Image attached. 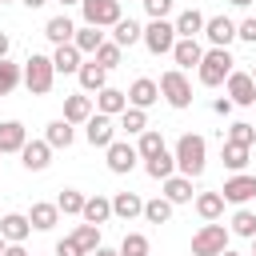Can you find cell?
Segmentation results:
<instances>
[{
    "instance_id": "1",
    "label": "cell",
    "mask_w": 256,
    "mask_h": 256,
    "mask_svg": "<svg viewBox=\"0 0 256 256\" xmlns=\"http://www.w3.org/2000/svg\"><path fill=\"white\" fill-rule=\"evenodd\" d=\"M176 168H180V176H200L204 172V160H208V144H204V136H196V132H184L180 140H176Z\"/></svg>"
},
{
    "instance_id": "2",
    "label": "cell",
    "mask_w": 256,
    "mask_h": 256,
    "mask_svg": "<svg viewBox=\"0 0 256 256\" xmlns=\"http://www.w3.org/2000/svg\"><path fill=\"white\" fill-rule=\"evenodd\" d=\"M232 52L228 48H208L204 56H200V64H196V72H200V84L204 88H216V84H224L228 80V72H232Z\"/></svg>"
},
{
    "instance_id": "3",
    "label": "cell",
    "mask_w": 256,
    "mask_h": 256,
    "mask_svg": "<svg viewBox=\"0 0 256 256\" xmlns=\"http://www.w3.org/2000/svg\"><path fill=\"white\" fill-rule=\"evenodd\" d=\"M52 80H56L52 56L32 52V56H28V64H24V84H28V92H32V96H44V92H52Z\"/></svg>"
},
{
    "instance_id": "4",
    "label": "cell",
    "mask_w": 256,
    "mask_h": 256,
    "mask_svg": "<svg viewBox=\"0 0 256 256\" xmlns=\"http://www.w3.org/2000/svg\"><path fill=\"white\" fill-rule=\"evenodd\" d=\"M228 248V228L224 224H204L196 236H192V256H220Z\"/></svg>"
},
{
    "instance_id": "5",
    "label": "cell",
    "mask_w": 256,
    "mask_h": 256,
    "mask_svg": "<svg viewBox=\"0 0 256 256\" xmlns=\"http://www.w3.org/2000/svg\"><path fill=\"white\" fill-rule=\"evenodd\" d=\"M160 96H164L172 108H188V104H192V84H188V76H184L180 68L164 72V76H160Z\"/></svg>"
},
{
    "instance_id": "6",
    "label": "cell",
    "mask_w": 256,
    "mask_h": 256,
    "mask_svg": "<svg viewBox=\"0 0 256 256\" xmlns=\"http://www.w3.org/2000/svg\"><path fill=\"white\" fill-rule=\"evenodd\" d=\"M80 12H84V24H92V28H112L124 16L120 0H80Z\"/></svg>"
},
{
    "instance_id": "7",
    "label": "cell",
    "mask_w": 256,
    "mask_h": 256,
    "mask_svg": "<svg viewBox=\"0 0 256 256\" xmlns=\"http://www.w3.org/2000/svg\"><path fill=\"white\" fill-rule=\"evenodd\" d=\"M144 48L152 52V56H164V52H172V44L180 40L176 36V28H172V20H152L148 28H144Z\"/></svg>"
},
{
    "instance_id": "8",
    "label": "cell",
    "mask_w": 256,
    "mask_h": 256,
    "mask_svg": "<svg viewBox=\"0 0 256 256\" xmlns=\"http://www.w3.org/2000/svg\"><path fill=\"white\" fill-rule=\"evenodd\" d=\"M84 124H88V128H84V136H88V144H92V148H108V144L116 140V124H112V116L96 112V116H88Z\"/></svg>"
},
{
    "instance_id": "9",
    "label": "cell",
    "mask_w": 256,
    "mask_h": 256,
    "mask_svg": "<svg viewBox=\"0 0 256 256\" xmlns=\"http://www.w3.org/2000/svg\"><path fill=\"white\" fill-rule=\"evenodd\" d=\"M104 152H108V168H112L116 176L132 172V168H136V160H140V152H136V148H132L128 140H112V144H108Z\"/></svg>"
},
{
    "instance_id": "10",
    "label": "cell",
    "mask_w": 256,
    "mask_h": 256,
    "mask_svg": "<svg viewBox=\"0 0 256 256\" xmlns=\"http://www.w3.org/2000/svg\"><path fill=\"white\" fill-rule=\"evenodd\" d=\"M20 160H24L28 172H44V168L52 164V144H48V140H24Z\"/></svg>"
},
{
    "instance_id": "11",
    "label": "cell",
    "mask_w": 256,
    "mask_h": 256,
    "mask_svg": "<svg viewBox=\"0 0 256 256\" xmlns=\"http://www.w3.org/2000/svg\"><path fill=\"white\" fill-rule=\"evenodd\" d=\"M220 196H224V200H232V204H248V200L256 196V176H248V172H236L232 180H224Z\"/></svg>"
},
{
    "instance_id": "12",
    "label": "cell",
    "mask_w": 256,
    "mask_h": 256,
    "mask_svg": "<svg viewBox=\"0 0 256 256\" xmlns=\"http://www.w3.org/2000/svg\"><path fill=\"white\" fill-rule=\"evenodd\" d=\"M204 36H208L212 48H228V44L236 40V20H228V16H212V20H204Z\"/></svg>"
},
{
    "instance_id": "13",
    "label": "cell",
    "mask_w": 256,
    "mask_h": 256,
    "mask_svg": "<svg viewBox=\"0 0 256 256\" xmlns=\"http://www.w3.org/2000/svg\"><path fill=\"white\" fill-rule=\"evenodd\" d=\"M228 100L232 104H256V80L248 72H228Z\"/></svg>"
},
{
    "instance_id": "14",
    "label": "cell",
    "mask_w": 256,
    "mask_h": 256,
    "mask_svg": "<svg viewBox=\"0 0 256 256\" xmlns=\"http://www.w3.org/2000/svg\"><path fill=\"white\" fill-rule=\"evenodd\" d=\"M156 100H160V84L156 80H148V76L132 80V88H128V104L132 108H152Z\"/></svg>"
},
{
    "instance_id": "15",
    "label": "cell",
    "mask_w": 256,
    "mask_h": 256,
    "mask_svg": "<svg viewBox=\"0 0 256 256\" xmlns=\"http://www.w3.org/2000/svg\"><path fill=\"white\" fill-rule=\"evenodd\" d=\"M128 108V92H120V88H100L96 92V112H104V116H120Z\"/></svg>"
},
{
    "instance_id": "16",
    "label": "cell",
    "mask_w": 256,
    "mask_h": 256,
    "mask_svg": "<svg viewBox=\"0 0 256 256\" xmlns=\"http://www.w3.org/2000/svg\"><path fill=\"white\" fill-rule=\"evenodd\" d=\"M28 232H32V224H28V216H20V212H8V216L0 220V236H4L8 244H24Z\"/></svg>"
},
{
    "instance_id": "17",
    "label": "cell",
    "mask_w": 256,
    "mask_h": 256,
    "mask_svg": "<svg viewBox=\"0 0 256 256\" xmlns=\"http://www.w3.org/2000/svg\"><path fill=\"white\" fill-rule=\"evenodd\" d=\"M24 140H28V132L20 120H0V152H20Z\"/></svg>"
},
{
    "instance_id": "18",
    "label": "cell",
    "mask_w": 256,
    "mask_h": 256,
    "mask_svg": "<svg viewBox=\"0 0 256 256\" xmlns=\"http://www.w3.org/2000/svg\"><path fill=\"white\" fill-rule=\"evenodd\" d=\"M172 28H176V36H184V40H196V32H204V12H196V8H184V12L172 20Z\"/></svg>"
},
{
    "instance_id": "19",
    "label": "cell",
    "mask_w": 256,
    "mask_h": 256,
    "mask_svg": "<svg viewBox=\"0 0 256 256\" xmlns=\"http://www.w3.org/2000/svg\"><path fill=\"white\" fill-rule=\"evenodd\" d=\"M76 76H80V88H84V92H100V88L108 84V68H100L96 60L80 64V68H76Z\"/></svg>"
},
{
    "instance_id": "20",
    "label": "cell",
    "mask_w": 256,
    "mask_h": 256,
    "mask_svg": "<svg viewBox=\"0 0 256 256\" xmlns=\"http://www.w3.org/2000/svg\"><path fill=\"white\" fill-rule=\"evenodd\" d=\"M144 172H148L152 180H168V176L176 172V156H172L168 148H160L156 156H148V160H144Z\"/></svg>"
},
{
    "instance_id": "21",
    "label": "cell",
    "mask_w": 256,
    "mask_h": 256,
    "mask_svg": "<svg viewBox=\"0 0 256 256\" xmlns=\"http://www.w3.org/2000/svg\"><path fill=\"white\" fill-rule=\"evenodd\" d=\"M56 220H60V208H56V204H44V200H36V204H32V212H28V224H32L36 232L56 228Z\"/></svg>"
},
{
    "instance_id": "22",
    "label": "cell",
    "mask_w": 256,
    "mask_h": 256,
    "mask_svg": "<svg viewBox=\"0 0 256 256\" xmlns=\"http://www.w3.org/2000/svg\"><path fill=\"white\" fill-rule=\"evenodd\" d=\"M200 56H204V48H200L196 40H184V36H180V40L172 44V60H176L180 68H196Z\"/></svg>"
},
{
    "instance_id": "23",
    "label": "cell",
    "mask_w": 256,
    "mask_h": 256,
    "mask_svg": "<svg viewBox=\"0 0 256 256\" xmlns=\"http://www.w3.org/2000/svg\"><path fill=\"white\" fill-rule=\"evenodd\" d=\"M84 60H80V48L68 40V44H56V52H52V68L56 72H76Z\"/></svg>"
},
{
    "instance_id": "24",
    "label": "cell",
    "mask_w": 256,
    "mask_h": 256,
    "mask_svg": "<svg viewBox=\"0 0 256 256\" xmlns=\"http://www.w3.org/2000/svg\"><path fill=\"white\" fill-rule=\"evenodd\" d=\"M88 116H92V96L76 92V96L64 100V120H68V124H84Z\"/></svg>"
},
{
    "instance_id": "25",
    "label": "cell",
    "mask_w": 256,
    "mask_h": 256,
    "mask_svg": "<svg viewBox=\"0 0 256 256\" xmlns=\"http://www.w3.org/2000/svg\"><path fill=\"white\" fill-rule=\"evenodd\" d=\"M140 212H144V200H140L136 192H116V196H112V216L132 220V216H140Z\"/></svg>"
},
{
    "instance_id": "26",
    "label": "cell",
    "mask_w": 256,
    "mask_h": 256,
    "mask_svg": "<svg viewBox=\"0 0 256 256\" xmlns=\"http://www.w3.org/2000/svg\"><path fill=\"white\" fill-rule=\"evenodd\" d=\"M140 36H144V28H140V24H136V20H132V16H128V20H124V16H120V20H116V24H112V40H116V44H120V48H132V44H136V40H140Z\"/></svg>"
},
{
    "instance_id": "27",
    "label": "cell",
    "mask_w": 256,
    "mask_h": 256,
    "mask_svg": "<svg viewBox=\"0 0 256 256\" xmlns=\"http://www.w3.org/2000/svg\"><path fill=\"white\" fill-rule=\"evenodd\" d=\"M164 200L168 204H188L192 200V180L188 176H168L164 180Z\"/></svg>"
},
{
    "instance_id": "28",
    "label": "cell",
    "mask_w": 256,
    "mask_h": 256,
    "mask_svg": "<svg viewBox=\"0 0 256 256\" xmlns=\"http://www.w3.org/2000/svg\"><path fill=\"white\" fill-rule=\"evenodd\" d=\"M80 216H84L88 224H104V220L112 216V200H104V196H84Z\"/></svg>"
},
{
    "instance_id": "29",
    "label": "cell",
    "mask_w": 256,
    "mask_h": 256,
    "mask_svg": "<svg viewBox=\"0 0 256 256\" xmlns=\"http://www.w3.org/2000/svg\"><path fill=\"white\" fill-rule=\"evenodd\" d=\"M44 36H48L52 44H68V40L76 36V24H72L68 16H52V20L44 24Z\"/></svg>"
},
{
    "instance_id": "30",
    "label": "cell",
    "mask_w": 256,
    "mask_h": 256,
    "mask_svg": "<svg viewBox=\"0 0 256 256\" xmlns=\"http://www.w3.org/2000/svg\"><path fill=\"white\" fill-rule=\"evenodd\" d=\"M72 44L80 48V56H84V52H88V56H96V48L104 44V32H100V28H92V24H84V28H76Z\"/></svg>"
},
{
    "instance_id": "31",
    "label": "cell",
    "mask_w": 256,
    "mask_h": 256,
    "mask_svg": "<svg viewBox=\"0 0 256 256\" xmlns=\"http://www.w3.org/2000/svg\"><path fill=\"white\" fill-rule=\"evenodd\" d=\"M148 224H168L172 220V204L164 200V196H156V200H144V212H140Z\"/></svg>"
},
{
    "instance_id": "32",
    "label": "cell",
    "mask_w": 256,
    "mask_h": 256,
    "mask_svg": "<svg viewBox=\"0 0 256 256\" xmlns=\"http://www.w3.org/2000/svg\"><path fill=\"white\" fill-rule=\"evenodd\" d=\"M120 128H124L128 136H140V132L148 128V116H144V108H132V104H128V108L120 112Z\"/></svg>"
},
{
    "instance_id": "33",
    "label": "cell",
    "mask_w": 256,
    "mask_h": 256,
    "mask_svg": "<svg viewBox=\"0 0 256 256\" xmlns=\"http://www.w3.org/2000/svg\"><path fill=\"white\" fill-rule=\"evenodd\" d=\"M72 136H76V132H72V124H68V120H52V124H48V132H44V140H48L52 148H68V144H72Z\"/></svg>"
},
{
    "instance_id": "34",
    "label": "cell",
    "mask_w": 256,
    "mask_h": 256,
    "mask_svg": "<svg viewBox=\"0 0 256 256\" xmlns=\"http://www.w3.org/2000/svg\"><path fill=\"white\" fill-rule=\"evenodd\" d=\"M196 212H200L204 220H216V216L224 212V196H220V192H200V196H196Z\"/></svg>"
},
{
    "instance_id": "35",
    "label": "cell",
    "mask_w": 256,
    "mask_h": 256,
    "mask_svg": "<svg viewBox=\"0 0 256 256\" xmlns=\"http://www.w3.org/2000/svg\"><path fill=\"white\" fill-rule=\"evenodd\" d=\"M72 240H76V244L84 248V256H88L92 248H100V224H88V220H84V224L72 232Z\"/></svg>"
},
{
    "instance_id": "36",
    "label": "cell",
    "mask_w": 256,
    "mask_h": 256,
    "mask_svg": "<svg viewBox=\"0 0 256 256\" xmlns=\"http://www.w3.org/2000/svg\"><path fill=\"white\" fill-rule=\"evenodd\" d=\"M20 80H24L20 64H12V60L4 56V60H0V96H8V92H12L16 84H20Z\"/></svg>"
},
{
    "instance_id": "37",
    "label": "cell",
    "mask_w": 256,
    "mask_h": 256,
    "mask_svg": "<svg viewBox=\"0 0 256 256\" xmlns=\"http://www.w3.org/2000/svg\"><path fill=\"white\" fill-rule=\"evenodd\" d=\"M120 56H124V48H120L116 40H104V44L96 48V56H92V60H96L100 68H116V64H120Z\"/></svg>"
},
{
    "instance_id": "38",
    "label": "cell",
    "mask_w": 256,
    "mask_h": 256,
    "mask_svg": "<svg viewBox=\"0 0 256 256\" xmlns=\"http://www.w3.org/2000/svg\"><path fill=\"white\" fill-rule=\"evenodd\" d=\"M244 164H248V148H244V144H232V140H224V168H232V172H244Z\"/></svg>"
},
{
    "instance_id": "39",
    "label": "cell",
    "mask_w": 256,
    "mask_h": 256,
    "mask_svg": "<svg viewBox=\"0 0 256 256\" xmlns=\"http://www.w3.org/2000/svg\"><path fill=\"white\" fill-rule=\"evenodd\" d=\"M56 208H60L64 216H80V208H84V192L64 188V192H60V200H56Z\"/></svg>"
},
{
    "instance_id": "40",
    "label": "cell",
    "mask_w": 256,
    "mask_h": 256,
    "mask_svg": "<svg viewBox=\"0 0 256 256\" xmlns=\"http://www.w3.org/2000/svg\"><path fill=\"white\" fill-rule=\"evenodd\" d=\"M232 232L252 240V236H256V212H252V208H240V212L232 216Z\"/></svg>"
},
{
    "instance_id": "41",
    "label": "cell",
    "mask_w": 256,
    "mask_h": 256,
    "mask_svg": "<svg viewBox=\"0 0 256 256\" xmlns=\"http://www.w3.org/2000/svg\"><path fill=\"white\" fill-rule=\"evenodd\" d=\"M160 148H164V136H160V132H152V128H144V132H140V144H136V152L148 160V156H156Z\"/></svg>"
},
{
    "instance_id": "42",
    "label": "cell",
    "mask_w": 256,
    "mask_h": 256,
    "mask_svg": "<svg viewBox=\"0 0 256 256\" xmlns=\"http://www.w3.org/2000/svg\"><path fill=\"white\" fill-rule=\"evenodd\" d=\"M120 256H148V236L128 232V236L120 240Z\"/></svg>"
},
{
    "instance_id": "43",
    "label": "cell",
    "mask_w": 256,
    "mask_h": 256,
    "mask_svg": "<svg viewBox=\"0 0 256 256\" xmlns=\"http://www.w3.org/2000/svg\"><path fill=\"white\" fill-rule=\"evenodd\" d=\"M228 140L252 148V144H256V128H252V124H232V128H228Z\"/></svg>"
},
{
    "instance_id": "44",
    "label": "cell",
    "mask_w": 256,
    "mask_h": 256,
    "mask_svg": "<svg viewBox=\"0 0 256 256\" xmlns=\"http://www.w3.org/2000/svg\"><path fill=\"white\" fill-rule=\"evenodd\" d=\"M144 4V12L152 16V20H164L168 12H172V0H140Z\"/></svg>"
},
{
    "instance_id": "45",
    "label": "cell",
    "mask_w": 256,
    "mask_h": 256,
    "mask_svg": "<svg viewBox=\"0 0 256 256\" xmlns=\"http://www.w3.org/2000/svg\"><path fill=\"white\" fill-rule=\"evenodd\" d=\"M236 40L256 44V16H248V20H240V24H236Z\"/></svg>"
},
{
    "instance_id": "46",
    "label": "cell",
    "mask_w": 256,
    "mask_h": 256,
    "mask_svg": "<svg viewBox=\"0 0 256 256\" xmlns=\"http://www.w3.org/2000/svg\"><path fill=\"white\" fill-rule=\"evenodd\" d=\"M56 256H84V248L68 236V240H60V244H56Z\"/></svg>"
},
{
    "instance_id": "47",
    "label": "cell",
    "mask_w": 256,
    "mask_h": 256,
    "mask_svg": "<svg viewBox=\"0 0 256 256\" xmlns=\"http://www.w3.org/2000/svg\"><path fill=\"white\" fill-rule=\"evenodd\" d=\"M232 108H236V104H232V100H228V96H220V100H216V104H212V112H216V116H228V112H232Z\"/></svg>"
},
{
    "instance_id": "48",
    "label": "cell",
    "mask_w": 256,
    "mask_h": 256,
    "mask_svg": "<svg viewBox=\"0 0 256 256\" xmlns=\"http://www.w3.org/2000/svg\"><path fill=\"white\" fill-rule=\"evenodd\" d=\"M0 256H28V252H24V244H4Z\"/></svg>"
},
{
    "instance_id": "49",
    "label": "cell",
    "mask_w": 256,
    "mask_h": 256,
    "mask_svg": "<svg viewBox=\"0 0 256 256\" xmlns=\"http://www.w3.org/2000/svg\"><path fill=\"white\" fill-rule=\"evenodd\" d=\"M88 256H120V252H116V248H104V244H100V248H92Z\"/></svg>"
},
{
    "instance_id": "50",
    "label": "cell",
    "mask_w": 256,
    "mask_h": 256,
    "mask_svg": "<svg viewBox=\"0 0 256 256\" xmlns=\"http://www.w3.org/2000/svg\"><path fill=\"white\" fill-rule=\"evenodd\" d=\"M8 48H12V40H8V32H0V60L8 56Z\"/></svg>"
},
{
    "instance_id": "51",
    "label": "cell",
    "mask_w": 256,
    "mask_h": 256,
    "mask_svg": "<svg viewBox=\"0 0 256 256\" xmlns=\"http://www.w3.org/2000/svg\"><path fill=\"white\" fill-rule=\"evenodd\" d=\"M20 4H28V8H44L48 0H20Z\"/></svg>"
},
{
    "instance_id": "52",
    "label": "cell",
    "mask_w": 256,
    "mask_h": 256,
    "mask_svg": "<svg viewBox=\"0 0 256 256\" xmlns=\"http://www.w3.org/2000/svg\"><path fill=\"white\" fill-rule=\"evenodd\" d=\"M232 4H236V8H248V4H252V0H232Z\"/></svg>"
},
{
    "instance_id": "53",
    "label": "cell",
    "mask_w": 256,
    "mask_h": 256,
    "mask_svg": "<svg viewBox=\"0 0 256 256\" xmlns=\"http://www.w3.org/2000/svg\"><path fill=\"white\" fill-rule=\"evenodd\" d=\"M220 256H240V252H232V248H224V252H220Z\"/></svg>"
},
{
    "instance_id": "54",
    "label": "cell",
    "mask_w": 256,
    "mask_h": 256,
    "mask_svg": "<svg viewBox=\"0 0 256 256\" xmlns=\"http://www.w3.org/2000/svg\"><path fill=\"white\" fill-rule=\"evenodd\" d=\"M60 4H64V8H68V4H80V0H60Z\"/></svg>"
},
{
    "instance_id": "55",
    "label": "cell",
    "mask_w": 256,
    "mask_h": 256,
    "mask_svg": "<svg viewBox=\"0 0 256 256\" xmlns=\"http://www.w3.org/2000/svg\"><path fill=\"white\" fill-rule=\"evenodd\" d=\"M4 244H8V240H4V236H0V252H4Z\"/></svg>"
},
{
    "instance_id": "56",
    "label": "cell",
    "mask_w": 256,
    "mask_h": 256,
    "mask_svg": "<svg viewBox=\"0 0 256 256\" xmlns=\"http://www.w3.org/2000/svg\"><path fill=\"white\" fill-rule=\"evenodd\" d=\"M252 256H256V236H252Z\"/></svg>"
},
{
    "instance_id": "57",
    "label": "cell",
    "mask_w": 256,
    "mask_h": 256,
    "mask_svg": "<svg viewBox=\"0 0 256 256\" xmlns=\"http://www.w3.org/2000/svg\"><path fill=\"white\" fill-rule=\"evenodd\" d=\"M248 76H252V80H256V64H252V72H248Z\"/></svg>"
},
{
    "instance_id": "58",
    "label": "cell",
    "mask_w": 256,
    "mask_h": 256,
    "mask_svg": "<svg viewBox=\"0 0 256 256\" xmlns=\"http://www.w3.org/2000/svg\"><path fill=\"white\" fill-rule=\"evenodd\" d=\"M0 4H12V0H0Z\"/></svg>"
}]
</instances>
